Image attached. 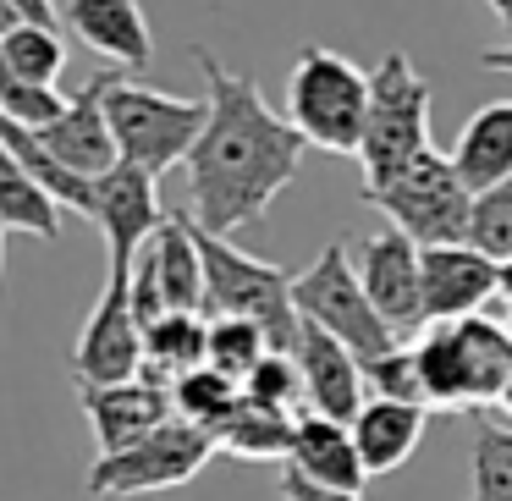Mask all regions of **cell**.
I'll use <instances>...</instances> for the list:
<instances>
[{
    "instance_id": "cell-1",
    "label": "cell",
    "mask_w": 512,
    "mask_h": 501,
    "mask_svg": "<svg viewBox=\"0 0 512 501\" xmlns=\"http://www.w3.org/2000/svg\"><path fill=\"white\" fill-rule=\"evenodd\" d=\"M204 83H210V127L199 149L188 155V199L193 226L210 237H232L243 226H259L265 210L292 188L303 166V138L287 116H276L248 72H232L204 45H193Z\"/></svg>"
},
{
    "instance_id": "cell-2",
    "label": "cell",
    "mask_w": 512,
    "mask_h": 501,
    "mask_svg": "<svg viewBox=\"0 0 512 501\" xmlns=\"http://www.w3.org/2000/svg\"><path fill=\"white\" fill-rule=\"evenodd\" d=\"M424 375V397L441 413H479L490 402H501L512 380V342L507 325H496L490 314L457 325H430L419 342H408Z\"/></svg>"
},
{
    "instance_id": "cell-3",
    "label": "cell",
    "mask_w": 512,
    "mask_h": 501,
    "mask_svg": "<svg viewBox=\"0 0 512 501\" xmlns=\"http://www.w3.org/2000/svg\"><path fill=\"white\" fill-rule=\"evenodd\" d=\"M193 243L204 259V309L210 320H248L270 336L276 353L298 347V303H292V270L254 259L232 243V237H210L204 226H193Z\"/></svg>"
},
{
    "instance_id": "cell-4",
    "label": "cell",
    "mask_w": 512,
    "mask_h": 501,
    "mask_svg": "<svg viewBox=\"0 0 512 501\" xmlns=\"http://www.w3.org/2000/svg\"><path fill=\"white\" fill-rule=\"evenodd\" d=\"M287 122L325 155H358L369 122V72L331 45H303L287 72Z\"/></svg>"
},
{
    "instance_id": "cell-5",
    "label": "cell",
    "mask_w": 512,
    "mask_h": 501,
    "mask_svg": "<svg viewBox=\"0 0 512 501\" xmlns=\"http://www.w3.org/2000/svg\"><path fill=\"white\" fill-rule=\"evenodd\" d=\"M105 116H111L122 166L166 177L171 166H188V155L199 149L204 127H210V100H182V94L144 89V83L111 72V83H105Z\"/></svg>"
},
{
    "instance_id": "cell-6",
    "label": "cell",
    "mask_w": 512,
    "mask_h": 501,
    "mask_svg": "<svg viewBox=\"0 0 512 501\" xmlns=\"http://www.w3.org/2000/svg\"><path fill=\"white\" fill-rule=\"evenodd\" d=\"M430 105H435V94L413 72V61L402 50H386L380 67L369 72V122H364V149H358V160L369 171L364 188H386L424 149H435L430 144Z\"/></svg>"
},
{
    "instance_id": "cell-7",
    "label": "cell",
    "mask_w": 512,
    "mask_h": 501,
    "mask_svg": "<svg viewBox=\"0 0 512 501\" xmlns=\"http://www.w3.org/2000/svg\"><path fill=\"white\" fill-rule=\"evenodd\" d=\"M292 303H298L303 325L336 336L358 364H369V358L402 347L397 331H391V325L375 314V303H369L364 281H358V265H353V248L347 243H331L314 265L292 270Z\"/></svg>"
},
{
    "instance_id": "cell-8",
    "label": "cell",
    "mask_w": 512,
    "mask_h": 501,
    "mask_svg": "<svg viewBox=\"0 0 512 501\" xmlns=\"http://www.w3.org/2000/svg\"><path fill=\"white\" fill-rule=\"evenodd\" d=\"M364 204H375L402 237H413L419 248H446L468 237V210L474 193L457 177L452 155L424 149L402 177H391L386 188H364Z\"/></svg>"
},
{
    "instance_id": "cell-9",
    "label": "cell",
    "mask_w": 512,
    "mask_h": 501,
    "mask_svg": "<svg viewBox=\"0 0 512 501\" xmlns=\"http://www.w3.org/2000/svg\"><path fill=\"white\" fill-rule=\"evenodd\" d=\"M215 452L221 446H215L210 430H199L188 419H171L155 435H144L138 446H127V452L94 457L89 490L94 496H155V490H177L188 479H199Z\"/></svg>"
},
{
    "instance_id": "cell-10",
    "label": "cell",
    "mask_w": 512,
    "mask_h": 501,
    "mask_svg": "<svg viewBox=\"0 0 512 501\" xmlns=\"http://www.w3.org/2000/svg\"><path fill=\"white\" fill-rule=\"evenodd\" d=\"M127 292L144 331L166 314H204V259L193 243V215H171L160 226V237L138 254Z\"/></svg>"
},
{
    "instance_id": "cell-11",
    "label": "cell",
    "mask_w": 512,
    "mask_h": 501,
    "mask_svg": "<svg viewBox=\"0 0 512 501\" xmlns=\"http://www.w3.org/2000/svg\"><path fill=\"white\" fill-rule=\"evenodd\" d=\"M127 276L133 270H111L105 276L100 303H94L78 347H72V375H78V386H127V380L144 375V325L133 314Z\"/></svg>"
},
{
    "instance_id": "cell-12",
    "label": "cell",
    "mask_w": 512,
    "mask_h": 501,
    "mask_svg": "<svg viewBox=\"0 0 512 501\" xmlns=\"http://www.w3.org/2000/svg\"><path fill=\"white\" fill-rule=\"evenodd\" d=\"M89 221L100 226L105 248H111V270H133L138 254L160 237V226L171 221L160 210V177L138 166H116L94 182V210Z\"/></svg>"
},
{
    "instance_id": "cell-13",
    "label": "cell",
    "mask_w": 512,
    "mask_h": 501,
    "mask_svg": "<svg viewBox=\"0 0 512 501\" xmlns=\"http://www.w3.org/2000/svg\"><path fill=\"white\" fill-rule=\"evenodd\" d=\"M358 281H364L375 314L391 325V331H413L424 325V270H419V243L402 237L397 226L386 232H369L364 243L353 248Z\"/></svg>"
},
{
    "instance_id": "cell-14",
    "label": "cell",
    "mask_w": 512,
    "mask_h": 501,
    "mask_svg": "<svg viewBox=\"0 0 512 501\" xmlns=\"http://www.w3.org/2000/svg\"><path fill=\"white\" fill-rule=\"evenodd\" d=\"M419 270H424V320L430 325L474 320L496 303V259H485L468 243L419 248Z\"/></svg>"
},
{
    "instance_id": "cell-15",
    "label": "cell",
    "mask_w": 512,
    "mask_h": 501,
    "mask_svg": "<svg viewBox=\"0 0 512 501\" xmlns=\"http://www.w3.org/2000/svg\"><path fill=\"white\" fill-rule=\"evenodd\" d=\"M78 402L94 424V441H100V457H116L127 446H138L144 435H155L160 424L177 419L171 408V386L138 375L127 386H78Z\"/></svg>"
},
{
    "instance_id": "cell-16",
    "label": "cell",
    "mask_w": 512,
    "mask_h": 501,
    "mask_svg": "<svg viewBox=\"0 0 512 501\" xmlns=\"http://www.w3.org/2000/svg\"><path fill=\"white\" fill-rule=\"evenodd\" d=\"M105 83H111V72H94V78L72 94L67 116H61L56 127H45V133H39V144H45L61 166L78 171V177H89V182H100L105 171L122 166V149H116V133H111V116H105Z\"/></svg>"
},
{
    "instance_id": "cell-17",
    "label": "cell",
    "mask_w": 512,
    "mask_h": 501,
    "mask_svg": "<svg viewBox=\"0 0 512 501\" xmlns=\"http://www.w3.org/2000/svg\"><path fill=\"white\" fill-rule=\"evenodd\" d=\"M61 23L72 39L105 56L116 72H144L155 61V39H149V17L138 0H67Z\"/></svg>"
},
{
    "instance_id": "cell-18",
    "label": "cell",
    "mask_w": 512,
    "mask_h": 501,
    "mask_svg": "<svg viewBox=\"0 0 512 501\" xmlns=\"http://www.w3.org/2000/svg\"><path fill=\"white\" fill-rule=\"evenodd\" d=\"M298 375H303V397H309V413H325V419H342L353 424L358 408H364V364L347 353L336 336L303 325L298 331Z\"/></svg>"
},
{
    "instance_id": "cell-19",
    "label": "cell",
    "mask_w": 512,
    "mask_h": 501,
    "mask_svg": "<svg viewBox=\"0 0 512 501\" xmlns=\"http://www.w3.org/2000/svg\"><path fill=\"white\" fill-rule=\"evenodd\" d=\"M287 468H298L303 479L331 485V490H364L369 485V468L358 457L353 424L325 419V413H298V435H292Z\"/></svg>"
},
{
    "instance_id": "cell-20",
    "label": "cell",
    "mask_w": 512,
    "mask_h": 501,
    "mask_svg": "<svg viewBox=\"0 0 512 501\" xmlns=\"http://www.w3.org/2000/svg\"><path fill=\"white\" fill-rule=\"evenodd\" d=\"M424 424H430L424 408L369 397L364 408H358V419H353V441H358V457H364L369 479L408 463V457L419 452V441H424Z\"/></svg>"
},
{
    "instance_id": "cell-21",
    "label": "cell",
    "mask_w": 512,
    "mask_h": 501,
    "mask_svg": "<svg viewBox=\"0 0 512 501\" xmlns=\"http://www.w3.org/2000/svg\"><path fill=\"white\" fill-rule=\"evenodd\" d=\"M452 166H457V177L468 182V193L512 182V100L479 105V111L468 116V127L457 133Z\"/></svg>"
},
{
    "instance_id": "cell-22",
    "label": "cell",
    "mask_w": 512,
    "mask_h": 501,
    "mask_svg": "<svg viewBox=\"0 0 512 501\" xmlns=\"http://www.w3.org/2000/svg\"><path fill=\"white\" fill-rule=\"evenodd\" d=\"M210 358V320L204 314H166L144 331V375L171 386L188 369H204Z\"/></svg>"
},
{
    "instance_id": "cell-23",
    "label": "cell",
    "mask_w": 512,
    "mask_h": 501,
    "mask_svg": "<svg viewBox=\"0 0 512 501\" xmlns=\"http://www.w3.org/2000/svg\"><path fill=\"white\" fill-rule=\"evenodd\" d=\"M292 435H298V419L292 413H276V408H259V402H237L226 413V424L215 430V446L232 457H254V463H287L292 457Z\"/></svg>"
},
{
    "instance_id": "cell-24",
    "label": "cell",
    "mask_w": 512,
    "mask_h": 501,
    "mask_svg": "<svg viewBox=\"0 0 512 501\" xmlns=\"http://www.w3.org/2000/svg\"><path fill=\"white\" fill-rule=\"evenodd\" d=\"M61 215L67 210L0 149V232H23V237H39V243H56Z\"/></svg>"
},
{
    "instance_id": "cell-25",
    "label": "cell",
    "mask_w": 512,
    "mask_h": 501,
    "mask_svg": "<svg viewBox=\"0 0 512 501\" xmlns=\"http://www.w3.org/2000/svg\"><path fill=\"white\" fill-rule=\"evenodd\" d=\"M237 402H243V386L226 380V375H215L210 364L188 369L182 380H171V408H177V419L199 424V430H210V435L226 424V413H232Z\"/></svg>"
},
{
    "instance_id": "cell-26",
    "label": "cell",
    "mask_w": 512,
    "mask_h": 501,
    "mask_svg": "<svg viewBox=\"0 0 512 501\" xmlns=\"http://www.w3.org/2000/svg\"><path fill=\"white\" fill-rule=\"evenodd\" d=\"M0 67L23 83H39V89H56L61 67H67V39L61 28H34L23 23L6 45H0Z\"/></svg>"
},
{
    "instance_id": "cell-27",
    "label": "cell",
    "mask_w": 512,
    "mask_h": 501,
    "mask_svg": "<svg viewBox=\"0 0 512 501\" xmlns=\"http://www.w3.org/2000/svg\"><path fill=\"white\" fill-rule=\"evenodd\" d=\"M265 353H276V347H270V336L259 331V325H248V320H210V358H204V364H210L215 375H226V380L243 386V380L265 364Z\"/></svg>"
},
{
    "instance_id": "cell-28",
    "label": "cell",
    "mask_w": 512,
    "mask_h": 501,
    "mask_svg": "<svg viewBox=\"0 0 512 501\" xmlns=\"http://www.w3.org/2000/svg\"><path fill=\"white\" fill-rule=\"evenodd\" d=\"M468 248H479L485 259H512V182L474 193V210H468Z\"/></svg>"
},
{
    "instance_id": "cell-29",
    "label": "cell",
    "mask_w": 512,
    "mask_h": 501,
    "mask_svg": "<svg viewBox=\"0 0 512 501\" xmlns=\"http://www.w3.org/2000/svg\"><path fill=\"white\" fill-rule=\"evenodd\" d=\"M468 501H512V424H479Z\"/></svg>"
},
{
    "instance_id": "cell-30",
    "label": "cell",
    "mask_w": 512,
    "mask_h": 501,
    "mask_svg": "<svg viewBox=\"0 0 512 501\" xmlns=\"http://www.w3.org/2000/svg\"><path fill=\"white\" fill-rule=\"evenodd\" d=\"M243 397L259 402V408H276V413H309V397H303V375H298V358L292 353H265V364L243 380Z\"/></svg>"
},
{
    "instance_id": "cell-31",
    "label": "cell",
    "mask_w": 512,
    "mask_h": 501,
    "mask_svg": "<svg viewBox=\"0 0 512 501\" xmlns=\"http://www.w3.org/2000/svg\"><path fill=\"white\" fill-rule=\"evenodd\" d=\"M67 105L72 100L61 89H39V83H23L0 67V116H6V122L28 127V133H45V127H56L61 116H67Z\"/></svg>"
},
{
    "instance_id": "cell-32",
    "label": "cell",
    "mask_w": 512,
    "mask_h": 501,
    "mask_svg": "<svg viewBox=\"0 0 512 501\" xmlns=\"http://www.w3.org/2000/svg\"><path fill=\"white\" fill-rule=\"evenodd\" d=\"M364 386L386 402H408V408L430 413V397H424V375H419V358L413 347H391V353L369 358L364 364Z\"/></svg>"
},
{
    "instance_id": "cell-33",
    "label": "cell",
    "mask_w": 512,
    "mask_h": 501,
    "mask_svg": "<svg viewBox=\"0 0 512 501\" xmlns=\"http://www.w3.org/2000/svg\"><path fill=\"white\" fill-rule=\"evenodd\" d=\"M281 501H364L358 490H331V485H314L303 479L298 468H281Z\"/></svg>"
},
{
    "instance_id": "cell-34",
    "label": "cell",
    "mask_w": 512,
    "mask_h": 501,
    "mask_svg": "<svg viewBox=\"0 0 512 501\" xmlns=\"http://www.w3.org/2000/svg\"><path fill=\"white\" fill-rule=\"evenodd\" d=\"M12 6L23 12V23H34V28H61L56 0H12Z\"/></svg>"
},
{
    "instance_id": "cell-35",
    "label": "cell",
    "mask_w": 512,
    "mask_h": 501,
    "mask_svg": "<svg viewBox=\"0 0 512 501\" xmlns=\"http://www.w3.org/2000/svg\"><path fill=\"white\" fill-rule=\"evenodd\" d=\"M490 309L512 314V259H501V265H496V303H490Z\"/></svg>"
},
{
    "instance_id": "cell-36",
    "label": "cell",
    "mask_w": 512,
    "mask_h": 501,
    "mask_svg": "<svg viewBox=\"0 0 512 501\" xmlns=\"http://www.w3.org/2000/svg\"><path fill=\"white\" fill-rule=\"evenodd\" d=\"M17 28H23V12H17L12 0H0V45H6V39H12Z\"/></svg>"
},
{
    "instance_id": "cell-37",
    "label": "cell",
    "mask_w": 512,
    "mask_h": 501,
    "mask_svg": "<svg viewBox=\"0 0 512 501\" xmlns=\"http://www.w3.org/2000/svg\"><path fill=\"white\" fill-rule=\"evenodd\" d=\"M479 67H490V72H512V45L485 50V56H479Z\"/></svg>"
},
{
    "instance_id": "cell-38",
    "label": "cell",
    "mask_w": 512,
    "mask_h": 501,
    "mask_svg": "<svg viewBox=\"0 0 512 501\" xmlns=\"http://www.w3.org/2000/svg\"><path fill=\"white\" fill-rule=\"evenodd\" d=\"M485 6H490V12H496V23H501V28L512 23V0H485Z\"/></svg>"
},
{
    "instance_id": "cell-39",
    "label": "cell",
    "mask_w": 512,
    "mask_h": 501,
    "mask_svg": "<svg viewBox=\"0 0 512 501\" xmlns=\"http://www.w3.org/2000/svg\"><path fill=\"white\" fill-rule=\"evenodd\" d=\"M501 408H507V413H512V380H507V391H501Z\"/></svg>"
},
{
    "instance_id": "cell-40",
    "label": "cell",
    "mask_w": 512,
    "mask_h": 501,
    "mask_svg": "<svg viewBox=\"0 0 512 501\" xmlns=\"http://www.w3.org/2000/svg\"><path fill=\"white\" fill-rule=\"evenodd\" d=\"M0 259H6V232H0Z\"/></svg>"
},
{
    "instance_id": "cell-41",
    "label": "cell",
    "mask_w": 512,
    "mask_h": 501,
    "mask_svg": "<svg viewBox=\"0 0 512 501\" xmlns=\"http://www.w3.org/2000/svg\"><path fill=\"white\" fill-rule=\"evenodd\" d=\"M507 342H512V320H507Z\"/></svg>"
},
{
    "instance_id": "cell-42",
    "label": "cell",
    "mask_w": 512,
    "mask_h": 501,
    "mask_svg": "<svg viewBox=\"0 0 512 501\" xmlns=\"http://www.w3.org/2000/svg\"><path fill=\"white\" fill-rule=\"evenodd\" d=\"M507 45H512V23H507Z\"/></svg>"
}]
</instances>
